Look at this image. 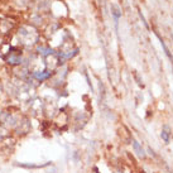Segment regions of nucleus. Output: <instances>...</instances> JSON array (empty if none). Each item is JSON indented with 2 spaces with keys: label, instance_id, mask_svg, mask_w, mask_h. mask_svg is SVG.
<instances>
[{
  "label": "nucleus",
  "instance_id": "f03ea898",
  "mask_svg": "<svg viewBox=\"0 0 173 173\" xmlns=\"http://www.w3.org/2000/svg\"><path fill=\"white\" fill-rule=\"evenodd\" d=\"M133 148L135 150V153L139 155V157H145V153H144V149L142 148V145L138 143L136 140H133Z\"/></svg>",
  "mask_w": 173,
  "mask_h": 173
},
{
  "label": "nucleus",
  "instance_id": "20e7f679",
  "mask_svg": "<svg viewBox=\"0 0 173 173\" xmlns=\"http://www.w3.org/2000/svg\"><path fill=\"white\" fill-rule=\"evenodd\" d=\"M111 13H113V15H114V18H115V23L118 24V20H119V18H120V15H121L120 9H119L116 5H111Z\"/></svg>",
  "mask_w": 173,
  "mask_h": 173
},
{
  "label": "nucleus",
  "instance_id": "7ed1b4c3",
  "mask_svg": "<svg viewBox=\"0 0 173 173\" xmlns=\"http://www.w3.org/2000/svg\"><path fill=\"white\" fill-rule=\"evenodd\" d=\"M160 136H162V139H163L165 143H168V142H169L170 129H169V126H168V125H164V128H163V130H162V133H160Z\"/></svg>",
  "mask_w": 173,
  "mask_h": 173
},
{
  "label": "nucleus",
  "instance_id": "423d86ee",
  "mask_svg": "<svg viewBox=\"0 0 173 173\" xmlns=\"http://www.w3.org/2000/svg\"><path fill=\"white\" fill-rule=\"evenodd\" d=\"M160 44H162V47H163V49H164V52H165V54H167V57L169 58V61H170V62H172V64H173V56L170 54V52H169V49L167 48V46H165V43H164V42H163L162 39H160Z\"/></svg>",
  "mask_w": 173,
  "mask_h": 173
},
{
  "label": "nucleus",
  "instance_id": "39448f33",
  "mask_svg": "<svg viewBox=\"0 0 173 173\" xmlns=\"http://www.w3.org/2000/svg\"><path fill=\"white\" fill-rule=\"evenodd\" d=\"M38 51H39V53H41L42 56H44V57H47V56H49V54L53 53V51H52L51 48H46V47H39Z\"/></svg>",
  "mask_w": 173,
  "mask_h": 173
},
{
  "label": "nucleus",
  "instance_id": "f257e3e1",
  "mask_svg": "<svg viewBox=\"0 0 173 173\" xmlns=\"http://www.w3.org/2000/svg\"><path fill=\"white\" fill-rule=\"evenodd\" d=\"M34 79H37V80H39V81H44V80H47V79H49L51 76H52V72L51 71H38V72H34Z\"/></svg>",
  "mask_w": 173,
  "mask_h": 173
}]
</instances>
